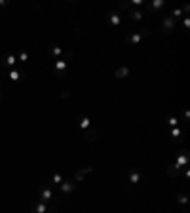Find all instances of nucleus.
Returning <instances> with one entry per match:
<instances>
[{"mask_svg":"<svg viewBox=\"0 0 190 213\" xmlns=\"http://www.w3.org/2000/svg\"><path fill=\"white\" fill-rule=\"evenodd\" d=\"M150 34V31H143V33H135V34H128L125 36V42L128 44H137V42H141L143 38H146V36Z\"/></svg>","mask_w":190,"mask_h":213,"instance_id":"f257e3e1","label":"nucleus"},{"mask_svg":"<svg viewBox=\"0 0 190 213\" xmlns=\"http://www.w3.org/2000/svg\"><path fill=\"white\" fill-rule=\"evenodd\" d=\"M188 158H190L188 150H186V148H183V150H181V156L177 158V162H175V167H179V169H181V167H184V166L188 164Z\"/></svg>","mask_w":190,"mask_h":213,"instance_id":"f03ea898","label":"nucleus"},{"mask_svg":"<svg viewBox=\"0 0 190 213\" xmlns=\"http://www.w3.org/2000/svg\"><path fill=\"white\" fill-rule=\"evenodd\" d=\"M51 198H53V192H51L48 187H42V188H40V202H42V204L51 202Z\"/></svg>","mask_w":190,"mask_h":213,"instance_id":"7ed1b4c3","label":"nucleus"},{"mask_svg":"<svg viewBox=\"0 0 190 213\" xmlns=\"http://www.w3.org/2000/svg\"><path fill=\"white\" fill-rule=\"evenodd\" d=\"M162 31H164V33H171V31H175V19L167 17L164 23H162Z\"/></svg>","mask_w":190,"mask_h":213,"instance_id":"20e7f679","label":"nucleus"},{"mask_svg":"<svg viewBox=\"0 0 190 213\" xmlns=\"http://www.w3.org/2000/svg\"><path fill=\"white\" fill-rule=\"evenodd\" d=\"M74 188H76V185L72 183V181H65V183H61V190H63V194H69V192H72Z\"/></svg>","mask_w":190,"mask_h":213,"instance_id":"39448f33","label":"nucleus"},{"mask_svg":"<svg viewBox=\"0 0 190 213\" xmlns=\"http://www.w3.org/2000/svg\"><path fill=\"white\" fill-rule=\"evenodd\" d=\"M91 167H82V169H78V171H76V173H74V181H82L84 179V175L86 173H91Z\"/></svg>","mask_w":190,"mask_h":213,"instance_id":"423d86ee","label":"nucleus"},{"mask_svg":"<svg viewBox=\"0 0 190 213\" xmlns=\"http://www.w3.org/2000/svg\"><path fill=\"white\" fill-rule=\"evenodd\" d=\"M84 139H86L88 143H95V141H97V131H95V129H89L88 133H86Z\"/></svg>","mask_w":190,"mask_h":213,"instance_id":"0eeeda50","label":"nucleus"},{"mask_svg":"<svg viewBox=\"0 0 190 213\" xmlns=\"http://www.w3.org/2000/svg\"><path fill=\"white\" fill-rule=\"evenodd\" d=\"M129 19L141 21V19H143V12H141V10H131V12H129Z\"/></svg>","mask_w":190,"mask_h":213,"instance_id":"6e6552de","label":"nucleus"},{"mask_svg":"<svg viewBox=\"0 0 190 213\" xmlns=\"http://www.w3.org/2000/svg\"><path fill=\"white\" fill-rule=\"evenodd\" d=\"M114 74L118 76V78H125V76L129 74V69H128V67H120V69H116Z\"/></svg>","mask_w":190,"mask_h":213,"instance_id":"1a4fd4ad","label":"nucleus"},{"mask_svg":"<svg viewBox=\"0 0 190 213\" xmlns=\"http://www.w3.org/2000/svg\"><path fill=\"white\" fill-rule=\"evenodd\" d=\"M108 17H110V23L112 25H120V15H118V13H116V12H110V15H108Z\"/></svg>","mask_w":190,"mask_h":213,"instance_id":"9d476101","label":"nucleus"},{"mask_svg":"<svg viewBox=\"0 0 190 213\" xmlns=\"http://www.w3.org/2000/svg\"><path fill=\"white\" fill-rule=\"evenodd\" d=\"M167 175H169V177H177V175H179V167L169 166V167H167Z\"/></svg>","mask_w":190,"mask_h":213,"instance_id":"9b49d317","label":"nucleus"},{"mask_svg":"<svg viewBox=\"0 0 190 213\" xmlns=\"http://www.w3.org/2000/svg\"><path fill=\"white\" fill-rule=\"evenodd\" d=\"M65 69H67V61L65 59L55 61V71H65Z\"/></svg>","mask_w":190,"mask_h":213,"instance_id":"f8f14e48","label":"nucleus"},{"mask_svg":"<svg viewBox=\"0 0 190 213\" xmlns=\"http://www.w3.org/2000/svg\"><path fill=\"white\" fill-rule=\"evenodd\" d=\"M129 183H139V171H131L129 173Z\"/></svg>","mask_w":190,"mask_h":213,"instance_id":"ddd939ff","label":"nucleus"},{"mask_svg":"<svg viewBox=\"0 0 190 213\" xmlns=\"http://www.w3.org/2000/svg\"><path fill=\"white\" fill-rule=\"evenodd\" d=\"M34 211H36V213H46V204H42V202H40V204H36Z\"/></svg>","mask_w":190,"mask_h":213,"instance_id":"4468645a","label":"nucleus"},{"mask_svg":"<svg viewBox=\"0 0 190 213\" xmlns=\"http://www.w3.org/2000/svg\"><path fill=\"white\" fill-rule=\"evenodd\" d=\"M51 183H53V185H61V183H63V177H61V175H53V177H51Z\"/></svg>","mask_w":190,"mask_h":213,"instance_id":"2eb2a0df","label":"nucleus"},{"mask_svg":"<svg viewBox=\"0 0 190 213\" xmlns=\"http://www.w3.org/2000/svg\"><path fill=\"white\" fill-rule=\"evenodd\" d=\"M15 63H17V61H15V57H13V55H8V57H6V65L13 67V65H15Z\"/></svg>","mask_w":190,"mask_h":213,"instance_id":"dca6fc26","label":"nucleus"},{"mask_svg":"<svg viewBox=\"0 0 190 213\" xmlns=\"http://www.w3.org/2000/svg\"><path fill=\"white\" fill-rule=\"evenodd\" d=\"M10 78H12V80H19V78H21V74H19L17 71H12V72H10Z\"/></svg>","mask_w":190,"mask_h":213,"instance_id":"f3484780","label":"nucleus"},{"mask_svg":"<svg viewBox=\"0 0 190 213\" xmlns=\"http://www.w3.org/2000/svg\"><path fill=\"white\" fill-rule=\"evenodd\" d=\"M177 200H179L181 204H186V202H188V196H186V194H179V198H177Z\"/></svg>","mask_w":190,"mask_h":213,"instance_id":"a211bd4d","label":"nucleus"},{"mask_svg":"<svg viewBox=\"0 0 190 213\" xmlns=\"http://www.w3.org/2000/svg\"><path fill=\"white\" fill-rule=\"evenodd\" d=\"M131 8V2H122L120 4V10H129Z\"/></svg>","mask_w":190,"mask_h":213,"instance_id":"6ab92c4d","label":"nucleus"},{"mask_svg":"<svg viewBox=\"0 0 190 213\" xmlns=\"http://www.w3.org/2000/svg\"><path fill=\"white\" fill-rule=\"evenodd\" d=\"M61 97H63V99H69V97H70V89H63V92H61Z\"/></svg>","mask_w":190,"mask_h":213,"instance_id":"aec40b11","label":"nucleus"},{"mask_svg":"<svg viewBox=\"0 0 190 213\" xmlns=\"http://www.w3.org/2000/svg\"><path fill=\"white\" fill-rule=\"evenodd\" d=\"M80 126H82V129H88V128H89V120H88V118H84Z\"/></svg>","mask_w":190,"mask_h":213,"instance_id":"412c9836","label":"nucleus"},{"mask_svg":"<svg viewBox=\"0 0 190 213\" xmlns=\"http://www.w3.org/2000/svg\"><path fill=\"white\" fill-rule=\"evenodd\" d=\"M164 6H165L164 0H156V2H154V8H164Z\"/></svg>","mask_w":190,"mask_h":213,"instance_id":"4be33fe9","label":"nucleus"},{"mask_svg":"<svg viewBox=\"0 0 190 213\" xmlns=\"http://www.w3.org/2000/svg\"><path fill=\"white\" fill-rule=\"evenodd\" d=\"M51 52H53V55H61V48H57V46H51Z\"/></svg>","mask_w":190,"mask_h":213,"instance_id":"5701e85b","label":"nucleus"},{"mask_svg":"<svg viewBox=\"0 0 190 213\" xmlns=\"http://www.w3.org/2000/svg\"><path fill=\"white\" fill-rule=\"evenodd\" d=\"M19 59H21V61H27V59H29V55H27L25 52H21V53H19Z\"/></svg>","mask_w":190,"mask_h":213,"instance_id":"b1692460","label":"nucleus"},{"mask_svg":"<svg viewBox=\"0 0 190 213\" xmlns=\"http://www.w3.org/2000/svg\"><path fill=\"white\" fill-rule=\"evenodd\" d=\"M169 124H171V126H177L179 120H177V118H169Z\"/></svg>","mask_w":190,"mask_h":213,"instance_id":"393cba45","label":"nucleus"},{"mask_svg":"<svg viewBox=\"0 0 190 213\" xmlns=\"http://www.w3.org/2000/svg\"><path fill=\"white\" fill-rule=\"evenodd\" d=\"M0 6H6V2H0Z\"/></svg>","mask_w":190,"mask_h":213,"instance_id":"a878e982","label":"nucleus"}]
</instances>
